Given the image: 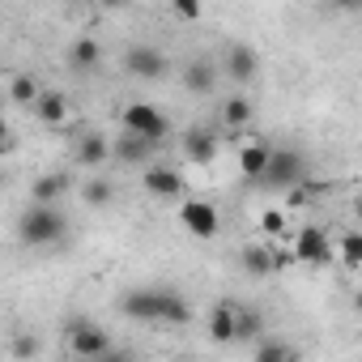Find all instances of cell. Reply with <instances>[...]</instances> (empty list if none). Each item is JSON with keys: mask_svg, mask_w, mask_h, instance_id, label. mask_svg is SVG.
<instances>
[{"mask_svg": "<svg viewBox=\"0 0 362 362\" xmlns=\"http://www.w3.org/2000/svg\"><path fill=\"white\" fill-rule=\"evenodd\" d=\"M222 73H226L235 86H252L256 73H260V56H256V47H247V43L226 47V56H222Z\"/></svg>", "mask_w": 362, "mask_h": 362, "instance_id": "cell-8", "label": "cell"}, {"mask_svg": "<svg viewBox=\"0 0 362 362\" xmlns=\"http://www.w3.org/2000/svg\"><path fill=\"white\" fill-rule=\"evenodd\" d=\"M303 179H307V158L298 149H273V158H269V166H264V175L256 184L264 192H290V188L303 184Z\"/></svg>", "mask_w": 362, "mask_h": 362, "instance_id": "cell-2", "label": "cell"}, {"mask_svg": "<svg viewBox=\"0 0 362 362\" xmlns=\"http://www.w3.org/2000/svg\"><path fill=\"white\" fill-rule=\"evenodd\" d=\"M337 13H362V0H328Z\"/></svg>", "mask_w": 362, "mask_h": 362, "instance_id": "cell-30", "label": "cell"}, {"mask_svg": "<svg viewBox=\"0 0 362 362\" xmlns=\"http://www.w3.org/2000/svg\"><path fill=\"white\" fill-rule=\"evenodd\" d=\"M124 73L136 77V81H158L166 73V56L153 47V43H132L124 52Z\"/></svg>", "mask_w": 362, "mask_h": 362, "instance_id": "cell-7", "label": "cell"}, {"mask_svg": "<svg viewBox=\"0 0 362 362\" xmlns=\"http://www.w3.org/2000/svg\"><path fill=\"white\" fill-rule=\"evenodd\" d=\"M64 341L73 358H115V345L107 337V328H98L94 320H64Z\"/></svg>", "mask_w": 362, "mask_h": 362, "instance_id": "cell-3", "label": "cell"}, {"mask_svg": "<svg viewBox=\"0 0 362 362\" xmlns=\"http://www.w3.org/2000/svg\"><path fill=\"white\" fill-rule=\"evenodd\" d=\"M354 311H358V315H362V290H358V294H354Z\"/></svg>", "mask_w": 362, "mask_h": 362, "instance_id": "cell-33", "label": "cell"}, {"mask_svg": "<svg viewBox=\"0 0 362 362\" xmlns=\"http://www.w3.org/2000/svg\"><path fill=\"white\" fill-rule=\"evenodd\" d=\"M260 230H264V235H281V230H286V214L264 209V214H260Z\"/></svg>", "mask_w": 362, "mask_h": 362, "instance_id": "cell-29", "label": "cell"}, {"mask_svg": "<svg viewBox=\"0 0 362 362\" xmlns=\"http://www.w3.org/2000/svg\"><path fill=\"white\" fill-rule=\"evenodd\" d=\"M209 341L214 345H235V337H239V303H218L214 311H209Z\"/></svg>", "mask_w": 362, "mask_h": 362, "instance_id": "cell-13", "label": "cell"}, {"mask_svg": "<svg viewBox=\"0 0 362 362\" xmlns=\"http://www.w3.org/2000/svg\"><path fill=\"white\" fill-rule=\"evenodd\" d=\"M107 158H111V141H107L103 132H81V136H77V145H73V162H77V166L98 170Z\"/></svg>", "mask_w": 362, "mask_h": 362, "instance_id": "cell-15", "label": "cell"}, {"mask_svg": "<svg viewBox=\"0 0 362 362\" xmlns=\"http://www.w3.org/2000/svg\"><path fill=\"white\" fill-rule=\"evenodd\" d=\"M98 64H103V43H98V39H73V43H69V69L94 73Z\"/></svg>", "mask_w": 362, "mask_h": 362, "instance_id": "cell-20", "label": "cell"}, {"mask_svg": "<svg viewBox=\"0 0 362 362\" xmlns=\"http://www.w3.org/2000/svg\"><path fill=\"white\" fill-rule=\"evenodd\" d=\"M39 94H43V86H39L30 73H13V77H9V98H13L18 107H35Z\"/></svg>", "mask_w": 362, "mask_h": 362, "instance_id": "cell-22", "label": "cell"}, {"mask_svg": "<svg viewBox=\"0 0 362 362\" xmlns=\"http://www.w3.org/2000/svg\"><path fill=\"white\" fill-rule=\"evenodd\" d=\"M264 337V315L256 307H239V337L235 341H256Z\"/></svg>", "mask_w": 362, "mask_h": 362, "instance_id": "cell-25", "label": "cell"}, {"mask_svg": "<svg viewBox=\"0 0 362 362\" xmlns=\"http://www.w3.org/2000/svg\"><path fill=\"white\" fill-rule=\"evenodd\" d=\"M81 201H86L90 209H103V205L115 201V188L107 184V179H86V184H81Z\"/></svg>", "mask_w": 362, "mask_h": 362, "instance_id": "cell-24", "label": "cell"}, {"mask_svg": "<svg viewBox=\"0 0 362 362\" xmlns=\"http://www.w3.org/2000/svg\"><path fill=\"white\" fill-rule=\"evenodd\" d=\"M269 158H273V145H264V141H247V145H239V175L256 184V179L264 175V166H269Z\"/></svg>", "mask_w": 362, "mask_h": 362, "instance_id": "cell-18", "label": "cell"}, {"mask_svg": "<svg viewBox=\"0 0 362 362\" xmlns=\"http://www.w3.org/2000/svg\"><path fill=\"white\" fill-rule=\"evenodd\" d=\"M64 230H69V218L60 214V205H39V201H30L26 214L18 218V239H22V247H52V243L64 239Z\"/></svg>", "mask_w": 362, "mask_h": 362, "instance_id": "cell-1", "label": "cell"}, {"mask_svg": "<svg viewBox=\"0 0 362 362\" xmlns=\"http://www.w3.org/2000/svg\"><path fill=\"white\" fill-rule=\"evenodd\" d=\"M69 115H73V103H69L64 90H43V94L35 98V119H39V124L60 128V124H69Z\"/></svg>", "mask_w": 362, "mask_h": 362, "instance_id": "cell-12", "label": "cell"}, {"mask_svg": "<svg viewBox=\"0 0 362 362\" xmlns=\"http://www.w3.org/2000/svg\"><path fill=\"white\" fill-rule=\"evenodd\" d=\"M179 226H184L192 239H214L222 230L218 205H209V201H184V205H179Z\"/></svg>", "mask_w": 362, "mask_h": 362, "instance_id": "cell-6", "label": "cell"}, {"mask_svg": "<svg viewBox=\"0 0 362 362\" xmlns=\"http://www.w3.org/2000/svg\"><path fill=\"white\" fill-rule=\"evenodd\" d=\"M119 315L136 320V324H162V290H153V286L124 290L119 294Z\"/></svg>", "mask_w": 362, "mask_h": 362, "instance_id": "cell-5", "label": "cell"}, {"mask_svg": "<svg viewBox=\"0 0 362 362\" xmlns=\"http://www.w3.org/2000/svg\"><path fill=\"white\" fill-rule=\"evenodd\" d=\"M184 158L188 162H197V166H209L214 158H218V132L214 128H205V124H192V128H184Z\"/></svg>", "mask_w": 362, "mask_h": 362, "instance_id": "cell-11", "label": "cell"}, {"mask_svg": "<svg viewBox=\"0 0 362 362\" xmlns=\"http://www.w3.org/2000/svg\"><path fill=\"white\" fill-rule=\"evenodd\" d=\"M184 90H188V94H197V98L214 94V90H218V69H214V60L192 56V60H188V69H184Z\"/></svg>", "mask_w": 362, "mask_h": 362, "instance_id": "cell-17", "label": "cell"}, {"mask_svg": "<svg viewBox=\"0 0 362 362\" xmlns=\"http://www.w3.org/2000/svg\"><path fill=\"white\" fill-rule=\"evenodd\" d=\"M170 13L184 18V22H197L205 13V0H170Z\"/></svg>", "mask_w": 362, "mask_h": 362, "instance_id": "cell-27", "label": "cell"}, {"mask_svg": "<svg viewBox=\"0 0 362 362\" xmlns=\"http://www.w3.org/2000/svg\"><path fill=\"white\" fill-rule=\"evenodd\" d=\"M94 5H103V9H115V5H124V0H94Z\"/></svg>", "mask_w": 362, "mask_h": 362, "instance_id": "cell-31", "label": "cell"}, {"mask_svg": "<svg viewBox=\"0 0 362 362\" xmlns=\"http://www.w3.org/2000/svg\"><path fill=\"white\" fill-rule=\"evenodd\" d=\"M35 354H39V341H35V337H18L13 349H9V362H26V358H35Z\"/></svg>", "mask_w": 362, "mask_h": 362, "instance_id": "cell-28", "label": "cell"}, {"mask_svg": "<svg viewBox=\"0 0 362 362\" xmlns=\"http://www.w3.org/2000/svg\"><path fill=\"white\" fill-rule=\"evenodd\" d=\"M337 252H341V260H345L349 269H358V264H362V230H345Z\"/></svg>", "mask_w": 362, "mask_h": 362, "instance_id": "cell-26", "label": "cell"}, {"mask_svg": "<svg viewBox=\"0 0 362 362\" xmlns=\"http://www.w3.org/2000/svg\"><path fill=\"white\" fill-rule=\"evenodd\" d=\"M222 124H226L230 132L247 128V124H252V103H247L243 94H230V98L222 103Z\"/></svg>", "mask_w": 362, "mask_h": 362, "instance_id": "cell-21", "label": "cell"}, {"mask_svg": "<svg viewBox=\"0 0 362 362\" xmlns=\"http://www.w3.org/2000/svg\"><path fill=\"white\" fill-rule=\"evenodd\" d=\"M294 256H298L303 264L324 269V264H332V243H328V235H324L320 226H303V230L294 235Z\"/></svg>", "mask_w": 362, "mask_h": 362, "instance_id": "cell-9", "label": "cell"}, {"mask_svg": "<svg viewBox=\"0 0 362 362\" xmlns=\"http://www.w3.org/2000/svg\"><path fill=\"white\" fill-rule=\"evenodd\" d=\"M69 192H73V175H69V170L39 175L35 184H30V201H39V205H60Z\"/></svg>", "mask_w": 362, "mask_h": 362, "instance_id": "cell-14", "label": "cell"}, {"mask_svg": "<svg viewBox=\"0 0 362 362\" xmlns=\"http://www.w3.org/2000/svg\"><path fill=\"white\" fill-rule=\"evenodd\" d=\"M145 192L153 201H184L188 184H184V175H179L175 166H149L145 170Z\"/></svg>", "mask_w": 362, "mask_h": 362, "instance_id": "cell-10", "label": "cell"}, {"mask_svg": "<svg viewBox=\"0 0 362 362\" xmlns=\"http://www.w3.org/2000/svg\"><path fill=\"white\" fill-rule=\"evenodd\" d=\"M260 362H290V358H298V349L294 345H286V341H277V337H264V341H256V349H252Z\"/></svg>", "mask_w": 362, "mask_h": 362, "instance_id": "cell-23", "label": "cell"}, {"mask_svg": "<svg viewBox=\"0 0 362 362\" xmlns=\"http://www.w3.org/2000/svg\"><path fill=\"white\" fill-rule=\"evenodd\" d=\"M119 124H124L128 132H141V136L158 141V145L170 136V119H166L153 103H128V107H124V115H119Z\"/></svg>", "mask_w": 362, "mask_h": 362, "instance_id": "cell-4", "label": "cell"}, {"mask_svg": "<svg viewBox=\"0 0 362 362\" xmlns=\"http://www.w3.org/2000/svg\"><path fill=\"white\" fill-rule=\"evenodd\" d=\"M354 218H362V197H354Z\"/></svg>", "mask_w": 362, "mask_h": 362, "instance_id": "cell-32", "label": "cell"}, {"mask_svg": "<svg viewBox=\"0 0 362 362\" xmlns=\"http://www.w3.org/2000/svg\"><path fill=\"white\" fill-rule=\"evenodd\" d=\"M153 149H158V141H149V136H141V132H128V128H124L119 141H111V158L124 162V166H141Z\"/></svg>", "mask_w": 362, "mask_h": 362, "instance_id": "cell-16", "label": "cell"}, {"mask_svg": "<svg viewBox=\"0 0 362 362\" xmlns=\"http://www.w3.org/2000/svg\"><path fill=\"white\" fill-rule=\"evenodd\" d=\"M239 264H243L247 277H273L281 269V252H273V247H243Z\"/></svg>", "mask_w": 362, "mask_h": 362, "instance_id": "cell-19", "label": "cell"}]
</instances>
